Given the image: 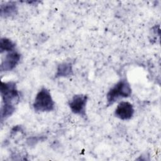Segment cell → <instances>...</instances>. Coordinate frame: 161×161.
Instances as JSON below:
<instances>
[{
  "instance_id": "cell-10",
  "label": "cell",
  "mask_w": 161,
  "mask_h": 161,
  "mask_svg": "<svg viewBox=\"0 0 161 161\" xmlns=\"http://www.w3.org/2000/svg\"><path fill=\"white\" fill-rule=\"evenodd\" d=\"M16 108L14 104H3L1 108V121L3 122L4 120L11 116L15 111Z\"/></svg>"
},
{
  "instance_id": "cell-3",
  "label": "cell",
  "mask_w": 161,
  "mask_h": 161,
  "mask_svg": "<svg viewBox=\"0 0 161 161\" xmlns=\"http://www.w3.org/2000/svg\"><path fill=\"white\" fill-rule=\"evenodd\" d=\"M3 104L15 105L19 99V93L16 82L13 81L1 82L0 87Z\"/></svg>"
},
{
  "instance_id": "cell-8",
  "label": "cell",
  "mask_w": 161,
  "mask_h": 161,
  "mask_svg": "<svg viewBox=\"0 0 161 161\" xmlns=\"http://www.w3.org/2000/svg\"><path fill=\"white\" fill-rule=\"evenodd\" d=\"M18 13V6L15 2L9 1L2 4L0 8V14L1 17L9 18L16 15Z\"/></svg>"
},
{
  "instance_id": "cell-5",
  "label": "cell",
  "mask_w": 161,
  "mask_h": 161,
  "mask_svg": "<svg viewBox=\"0 0 161 161\" xmlns=\"http://www.w3.org/2000/svg\"><path fill=\"white\" fill-rule=\"evenodd\" d=\"M134 113L135 109L133 104L128 101H121L114 110L115 116L123 121L131 119Z\"/></svg>"
},
{
  "instance_id": "cell-1",
  "label": "cell",
  "mask_w": 161,
  "mask_h": 161,
  "mask_svg": "<svg viewBox=\"0 0 161 161\" xmlns=\"http://www.w3.org/2000/svg\"><path fill=\"white\" fill-rule=\"evenodd\" d=\"M131 92L132 89L128 80L125 79H121L106 94L107 105H112L120 98L130 97Z\"/></svg>"
},
{
  "instance_id": "cell-7",
  "label": "cell",
  "mask_w": 161,
  "mask_h": 161,
  "mask_svg": "<svg viewBox=\"0 0 161 161\" xmlns=\"http://www.w3.org/2000/svg\"><path fill=\"white\" fill-rule=\"evenodd\" d=\"M73 74L74 71L72 63L64 62L58 65L55 77L57 78L69 77L73 75Z\"/></svg>"
},
{
  "instance_id": "cell-9",
  "label": "cell",
  "mask_w": 161,
  "mask_h": 161,
  "mask_svg": "<svg viewBox=\"0 0 161 161\" xmlns=\"http://www.w3.org/2000/svg\"><path fill=\"white\" fill-rule=\"evenodd\" d=\"M16 44L9 38L4 37L0 40V52H10L15 50Z\"/></svg>"
},
{
  "instance_id": "cell-6",
  "label": "cell",
  "mask_w": 161,
  "mask_h": 161,
  "mask_svg": "<svg viewBox=\"0 0 161 161\" xmlns=\"http://www.w3.org/2000/svg\"><path fill=\"white\" fill-rule=\"evenodd\" d=\"M21 59V54L14 50L7 53L1 64V71L8 72L13 70L19 63Z\"/></svg>"
},
{
  "instance_id": "cell-4",
  "label": "cell",
  "mask_w": 161,
  "mask_h": 161,
  "mask_svg": "<svg viewBox=\"0 0 161 161\" xmlns=\"http://www.w3.org/2000/svg\"><path fill=\"white\" fill-rule=\"evenodd\" d=\"M88 101V96L86 94H79L74 95L69 101L68 104L71 111L82 118H86V106Z\"/></svg>"
},
{
  "instance_id": "cell-2",
  "label": "cell",
  "mask_w": 161,
  "mask_h": 161,
  "mask_svg": "<svg viewBox=\"0 0 161 161\" xmlns=\"http://www.w3.org/2000/svg\"><path fill=\"white\" fill-rule=\"evenodd\" d=\"M33 108L36 112H50L55 109V102L50 91L42 87L36 94Z\"/></svg>"
}]
</instances>
